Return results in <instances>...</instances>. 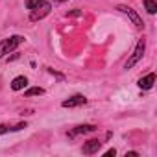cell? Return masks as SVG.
I'll list each match as a JSON object with an SVG mask.
<instances>
[{"label":"cell","instance_id":"obj_1","mask_svg":"<svg viewBox=\"0 0 157 157\" xmlns=\"http://www.w3.org/2000/svg\"><path fill=\"white\" fill-rule=\"evenodd\" d=\"M24 39L21 37V35H13V37H8V39H4L2 43H0V57H4L6 54H10V52H13L21 43H22Z\"/></svg>","mask_w":157,"mask_h":157},{"label":"cell","instance_id":"obj_13","mask_svg":"<svg viewBox=\"0 0 157 157\" xmlns=\"http://www.w3.org/2000/svg\"><path fill=\"white\" fill-rule=\"evenodd\" d=\"M43 93H44V91H43L41 87H32V89H28L24 94H26V96H35V94H43Z\"/></svg>","mask_w":157,"mask_h":157},{"label":"cell","instance_id":"obj_7","mask_svg":"<svg viewBox=\"0 0 157 157\" xmlns=\"http://www.w3.org/2000/svg\"><path fill=\"white\" fill-rule=\"evenodd\" d=\"M153 82H155V74H148L146 78H140L139 80V87L140 89H151Z\"/></svg>","mask_w":157,"mask_h":157},{"label":"cell","instance_id":"obj_5","mask_svg":"<svg viewBox=\"0 0 157 157\" xmlns=\"http://www.w3.org/2000/svg\"><path fill=\"white\" fill-rule=\"evenodd\" d=\"M102 148V142L98 140V139H93V140H87L85 144H83V153H87V155H91V153H94V151H98Z\"/></svg>","mask_w":157,"mask_h":157},{"label":"cell","instance_id":"obj_4","mask_svg":"<svg viewBox=\"0 0 157 157\" xmlns=\"http://www.w3.org/2000/svg\"><path fill=\"white\" fill-rule=\"evenodd\" d=\"M118 10H120L122 13H126V15H128V17L133 21V24H135L137 28H140V26H142V21H140V17H139V15H137V13H135V11L129 8V6H118Z\"/></svg>","mask_w":157,"mask_h":157},{"label":"cell","instance_id":"obj_2","mask_svg":"<svg viewBox=\"0 0 157 157\" xmlns=\"http://www.w3.org/2000/svg\"><path fill=\"white\" fill-rule=\"evenodd\" d=\"M144 48H146V41H144V39H140V41L137 43V48H135L133 56H131V57L126 61V65H124V67H126V68H131V67H133V65H135V63H137L140 57H142V54H144Z\"/></svg>","mask_w":157,"mask_h":157},{"label":"cell","instance_id":"obj_11","mask_svg":"<svg viewBox=\"0 0 157 157\" xmlns=\"http://www.w3.org/2000/svg\"><path fill=\"white\" fill-rule=\"evenodd\" d=\"M144 6H146L148 13H151V15L157 11V2H155V0H144Z\"/></svg>","mask_w":157,"mask_h":157},{"label":"cell","instance_id":"obj_8","mask_svg":"<svg viewBox=\"0 0 157 157\" xmlns=\"http://www.w3.org/2000/svg\"><path fill=\"white\" fill-rule=\"evenodd\" d=\"M26 83H28L26 78H24V76H19V78H15V80H13L11 89H13V91H21V89H24V87H26Z\"/></svg>","mask_w":157,"mask_h":157},{"label":"cell","instance_id":"obj_14","mask_svg":"<svg viewBox=\"0 0 157 157\" xmlns=\"http://www.w3.org/2000/svg\"><path fill=\"white\" fill-rule=\"evenodd\" d=\"M126 157H137V153L135 151H129V153H126Z\"/></svg>","mask_w":157,"mask_h":157},{"label":"cell","instance_id":"obj_3","mask_svg":"<svg viewBox=\"0 0 157 157\" xmlns=\"http://www.w3.org/2000/svg\"><path fill=\"white\" fill-rule=\"evenodd\" d=\"M50 4H46V2H43L41 6H37L35 10H32V15H30V19L32 21H39V19H43V17H46L48 13H50Z\"/></svg>","mask_w":157,"mask_h":157},{"label":"cell","instance_id":"obj_10","mask_svg":"<svg viewBox=\"0 0 157 157\" xmlns=\"http://www.w3.org/2000/svg\"><path fill=\"white\" fill-rule=\"evenodd\" d=\"M96 128L93 126V124H85V126H80L78 129H74L72 131V135H80V133H91V131H94Z\"/></svg>","mask_w":157,"mask_h":157},{"label":"cell","instance_id":"obj_9","mask_svg":"<svg viewBox=\"0 0 157 157\" xmlns=\"http://www.w3.org/2000/svg\"><path fill=\"white\" fill-rule=\"evenodd\" d=\"M26 128V124H17V126H6V124H2V126H0V135H4V133H8V131H19V129H24Z\"/></svg>","mask_w":157,"mask_h":157},{"label":"cell","instance_id":"obj_15","mask_svg":"<svg viewBox=\"0 0 157 157\" xmlns=\"http://www.w3.org/2000/svg\"><path fill=\"white\" fill-rule=\"evenodd\" d=\"M56 2H65V0H56Z\"/></svg>","mask_w":157,"mask_h":157},{"label":"cell","instance_id":"obj_12","mask_svg":"<svg viewBox=\"0 0 157 157\" xmlns=\"http://www.w3.org/2000/svg\"><path fill=\"white\" fill-rule=\"evenodd\" d=\"M44 0H26V8L28 10H35L37 6H41Z\"/></svg>","mask_w":157,"mask_h":157},{"label":"cell","instance_id":"obj_6","mask_svg":"<svg viewBox=\"0 0 157 157\" xmlns=\"http://www.w3.org/2000/svg\"><path fill=\"white\" fill-rule=\"evenodd\" d=\"M87 102V98L85 96H72V98H68V100H65L63 102V107H78V105H83Z\"/></svg>","mask_w":157,"mask_h":157}]
</instances>
